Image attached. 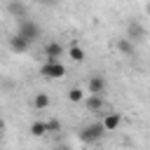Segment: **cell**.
<instances>
[{
	"instance_id": "cell-1",
	"label": "cell",
	"mask_w": 150,
	"mask_h": 150,
	"mask_svg": "<svg viewBox=\"0 0 150 150\" xmlns=\"http://www.w3.org/2000/svg\"><path fill=\"white\" fill-rule=\"evenodd\" d=\"M105 134H108V131L103 129L101 122H89V124H84V127L80 129V141L87 143V145H91V143H98Z\"/></svg>"
},
{
	"instance_id": "cell-2",
	"label": "cell",
	"mask_w": 150,
	"mask_h": 150,
	"mask_svg": "<svg viewBox=\"0 0 150 150\" xmlns=\"http://www.w3.org/2000/svg\"><path fill=\"white\" fill-rule=\"evenodd\" d=\"M16 33H19V35H23L28 42H35V40L40 38L42 28H40L33 19H28V16H26V19H19V23H16Z\"/></svg>"
},
{
	"instance_id": "cell-3",
	"label": "cell",
	"mask_w": 150,
	"mask_h": 150,
	"mask_svg": "<svg viewBox=\"0 0 150 150\" xmlns=\"http://www.w3.org/2000/svg\"><path fill=\"white\" fill-rule=\"evenodd\" d=\"M40 75L47 77V80H59L66 75V66L61 61H47L42 68H40Z\"/></svg>"
},
{
	"instance_id": "cell-4",
	"label": "cell",
	"mask_w": 150,
	"mask_h": 150,
	"mask_svg": "<svg viewBox=\"0 0 150 150\" xmlns=\"http://www.w3.org/2000/svg\"><path fill=\"white\" fill-rule=\"evenodd\" d=\"M124 38H129L131 42L145 40V28H143V23H138L136 19H131V21L127 23V35H124Z\"/></svg>"
},
{
	"instance_id": "cell-5",
	"label": "cell",
	"mask_w": 150,
	"mask_h": 150,
	"mask_svg": "<svg viewBox=\"0 0 150 150\" xmlns=\"http://www.w3.org/2000/svg\"><path fill=\"white\" fill-rule=\"evenodd\" d=\"M30 45H33V42H28V40H26L23 35H19V33H14V35L9 38V49H12L14 54H23V52H28Z\"/></svg>"
},
{
	"instance_id": "cell-6",
	"label": "cell",
	"mask_w": 150,
	"mask_h": 150,
	"mask_svg": "<svg viewBox=\"0 0 150 150\" xmlns=\"http://www.w3.org/2000/svg\"><path fill=\"white\" fill-rule=\"evenodd\" d=\"M87 89H89V94H96V96H103V91H105V77L103 75H91L89 77V82H87Z\"/></svg>"
},
{
	"instance_id": "cell-7",
	"label": "cell",
	"mask_w": 150,
	"mask_h": 150,
	"mask_svg": "<svg viewBox=\"0 0 150 150\" xmlns=\"http://www.w3.org/2000/svg\"><path fill=\"white\" fill-rule=\"evenodd\" d=\"M45 56H47V61H59V59L63 56V45L56 42V40L47 42V45H45Z\"/></svg>"
},
{
	"instance_id": "cell-8",
	"label": "cell",
	"mask_w": 150,
	"mask_h": 150,
	"mask_svg": "<svg viewBox=\"0 0 150 150\" xmlns=\"http://www.w3.org/2000/svg\"><path fill=\"white\" fill-rule=\"evenodd\" d=\"M120 122H122V115L120 112H105V117H103V129L105 131H115L117 127H120Z\"/></svg>"
},
{
	"instance_id": "cell-9",
	"label": "cell",
	"mask_w": 150,
	"mask_h": 150,
	"mask_svg": "<svg viewBox=\"0 0 150 150\" xmlns=\"http://www.w3.org/2000/svg\"><path fill=\"white\" fill-rule=\"evenodd\" d=\"M84 105H87V110H91V112H98V110L103 108V96L89 94V96L84 98Z\"/></svg>"
},
{
	"instance_id": "cell-10",
	"label": "cell",
	"mask_w": 150,
	"mask_h": 150,
	"mask_svg": "<svg viewBox=\"0 0 150 150\" xmlns=\"http://www.w3.org/2000/svg\"><path fill=\"white\" fill-rule=\"evenodd\" d=\"M117 49H120L124 56H134V49H136V47H134V42H131L129 38H120V40H117Z\"/></svg>"
},
{
	"instance_id": "cell-11",
	"label": "cell",
	"mask_w": 150,
	"mask_h": 150,
	"mask_svg": "<svg viewBox=\"0 0 150 150\" xmlns=\"http://www.w3.org/2000/svg\"><path fill=\"white\" fill-rule=\"evenodd\" d=\"M33 108H38V110L49 108V96H47L45 91H38V94L33 96Z\"/></svg>"
},
{
	"instance_id": "cell-12",
	"label": "cell",
	"mask_w": 150,
	"mask_h": 150,
	"mask_svg": "<svg viewBox=\"0 0 150 150\" xmlns=\"http://www.w3.org/2000/svg\"><path fill=\"white\" fill-rule=\"evenodd\" d=\"M68 56H70L75 63H82V61H84V49H82L80 45H70V49H68Z\"/></svg>"
},
{
	"instance_id": "cell-13",
	"label": "cell",
	"mask_w": 150,
	"mask_h": 150,
	"mask_svg": "<svg viewBox=\"0 0 150 150\" xmlns=\"http://www.w3.org/2000/svg\"><path fill=\"white\" fill-rule=\"evenodd\" d=\"M28 131H30V136L40 138V136H45V134H47V124H45V122H40V120H35V122L30 124V129H28Z\"/></svg>"
},
{
	"instance_id": "cell-14",
	"label": "cell",
	"mask_w": 150,
	"mask_h": 150,
	"mask_svg": "<svg viewBox=\"0 0 150 150\" xmlns=\"http://www.w3.org/2000/svg\"><path fill=\"white\" fill-rule=\"evenodd\" d=\"M9 12L16 16V21H19V19H26V7H23L21 2H9Z\"/></svg>"
},
{
	"instance_id": "cell-15",
	"label": "cell",
	"mask_w": 150,
	"mask_h": 150,
	"mask_svg": "<svg viewBox=\"0 0 150 150\" xmlns=\"http://www.w3.org/2000/svg\"><path fill=\"white\" fill-rule=\"evenodd\" d=\"M68 101H70V103H80V101H84V91H82L80 87L68 89Z\"/></svg>"
},
{
	"instance_id": "cell-16",
	"label": "cell",
	"mask_w": 150,
	"mask_h": 150,
	"mask_svg": "<svg viewBox=\"0 0 150 150\" xmlns=\"http://www.w3.org/2000/svg\"><path fill=\"white\" fill-rule=\"evenodd\" d=\"M45 124H47V134H59V131H61V122H59L56 117H52V120H47Z\"/></svg>"
},
{
	"instance_id": "cell-17",
	"label": "cell",
	"mask_w": 150,
	"mask_h": 150,
	"mask_svg": "<svg viewBox=\"0 0 150 150\" xmlns=\"http://www.w3.org/2000/svg\"><path fill=\"white\" fill-rule=\"evenodd\" d=\"M54 150H70V145H68V143H59Z\"/></svg>"
},
{
	"instance_id": "cell-18",
	"label": "cell",
	"mask_w": 150,
	"mask_h": 150,
	"mask_svg": "<svg viewBox=\"0 0 150 150\" xmlns=\"http://www.w3.org/2000/svg\"><path fill=\"white\" fill-rule=\"evenodd\" d=\"M2 129H5V124H2V120H0V134H2Z\"/></svg>"
},
{
	"instance_id": "cell-19",
	"label": "cell",
	"mask_w": 150,
	"mask_h": 150,
	"mask_svg": "<svg viewBox=\"0 0 150 150\" xmlns=\"http://www.w3.org/2000/svg\"><path fill=\"white\" fill-rule=\"evenodd\" d=\"M145 12H148V16H150V2H148V7H145Z\"/></svg>"
},
{
	"instance_id": "cell-20",
	"label": "cell",
	"mask_w": 150,
	"mask_h": 150,
	"mask_svg": "<svg viewBox=\"0 0 150 150\" xmlns=\"http://www.w3.org/2000/svg\"><path fill=\"white\" fill-rule=\"evenodd\" d=\"M42 2H47V0H42Z\"/></svg>"
}]
</instances>
